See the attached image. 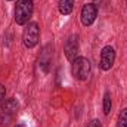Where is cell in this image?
<instances>
[{"mask_svg": "<svg viewBox=\"0 0 127 127\" xmlns=\"http://www.w3.org/2000/svg\"><path fill=\"white\" fill-rule=\"evenodd\" d=\"M4 96H6V89H4L3 84H0V108H1V105L4 102Z\"/></svg>", "mask_w": 127, "mask_h": 127, "instance_id": "7c38bea8", "label": "cell"}, {"mask_svg": "<svg viewBox=\"0 0 127 127\" xmlns=\"http://www.w3.org/2000/svg\"><path fill=\"white\" fill-rule=\"evenodd\" d=\"M102 3V0H93V4H96V6H99Z\"/></svg>", "mask_w": 127, "mask_h": 127, "instance_id": "5bb4252c", "label": "cell"}, {"mask_svg": "<svg viewBox=\"0 0 127 127\" xmlns=\"http://www.w3.org/2000/svg\"><path fill=\"white\" fill-rule=\"evenodd\" d=\"M7 1H12V0H7Z\"/></svg>", "mask_w": 127, "mask_h": 127, "instance_id": "2e32d148", "label": "cell"}, {"mask_svg": "<svg viewBox=\"0 0 127 127\" xmlns=\"http://www.w3.org/2000/svg\"><path fill=\"white\" fill-rule=\"evenodd\" d=\"M111 106H112V102H111V95L109 92H106L103 95V114L108 115L111 112Z\"/></svg>", "mask_w": 127, "mask_h": 127, "instance_id": "30bf717a", "label": "cell"}, {"mask_svg": "<svg viewBox=\"0 0 127 127\" xmlns=\"http://www.w3.org/2000/svg\"><path fill=\"white\" fill-rule=\"evenodd\" d=\"M52 56H53V47L50 44L44 46L40 56H38V68L43 71V72H47L49 71V66H50V62H52Z\"/></svg>", "mask_w": 127, "mask_h": 127, "instance_id": "ba28073f", "label": "cell"}, {"mask_svg": "<svg viewBox=\"0 0 127 127\" xmlns=\"http://www.w3.org/2000/svg\"><path fill=\"white\" fill-rule=\"evenodd\" d=\"M18 108H19L18 100L13 97L3 102V105L0 108V124H1V127H7L13 123V120L18 114Z\"/></svg>", "mask_w": 127, "mask_h": 127, "instance_id": "6da1fadb", "label": "cell"}, {"mask_svg": "<svg viewBox=\"0 0 127 127\" xmlns=\"http://www.w3.org/2000/svg\"><path fill=\"white\" fill-rule=\"evenodd\" d=\"M32 10H34L32 0H18L15 7V22L18 25H25L31 18Z\"/></svg>", "mask_w": 127, "mask_h": 127, "instance_id": "7a4b0ae2", "label": "cell"}, {"mask_svg": "<svg viewBox=\"0 0 127 127\" xmlns=\"http://www.w3.org/2000/svg\"><path fill=\"white\" fill-rule=\"evenodd\" d=\"M117 127H127V108L120 111L118 120H117Z\"/></svg>", "mask_w": 127, "mask_h": 127, "instance_id": "8fae6325", "label": "cell"}, {"mask_svg": "<svg viewBox=\"0 0 127 127\" xmlns=\"http://www.w3.org/2000/svg\"><path fill=\"white\" fill-rule=\"evenodd\" d=\"M40 38V28L37 22H30L27 25V28L22 32V43L27 49H32L34 46H37Z\"/></svg>", "mask_w": 127, "mask_h": 127, "instance_id": "277c9868", "label": "cell"}, {"mask_svg": "<svg viewBox=\"0 0 127 127\" xmlns=\"http://www.w3.org/2000/svg\"><path fill=\"white\" fill-rule=\"evenodd\" d=\"M87 127H102V124H100L99 120H92V121L87 124Z\"/></svg>", "mask_w": 127, "mask_h": 127, "instance_id": "4fadbf2b", "label": "cell"}, {"mask_svg": "<svg viewBox=\"0 0 127 127\" xmlns=\"http://www.w3.org/2000/svg\"><path fill=\"white\" fill-rule=\"evenodd\" d=\"M96 16H97V6L93 3H87L81 7V13H80V19L81 24L84 27H90L95 22Z\"/></svg>", "mask_w": 127, "mask_h": 127, "instance_id": "5b68a950", "label": "cell"}, {"mask_svg": "<svg viewBox=\"0 0 127 127\" xmlns=\"http://www.w3.org/2000/svg\"><path fill=\"white\" fill-rule=\"evenodd\" d=\"M114 62H115V50H114V47L105 46L100 50V62H99V66L103 71H109L112 68Z\"/></svg>", "mask_w": 127, "mask_h": 127, "instance_id": "8992f818", "label": "cell"}, {"mask_svg": "<svg viewBox=\"0 0 127 127\" xmlns=\"http://www.w3.org/2000/svg\"><path fill=\"white\" fill-rule=\"evenodd\" d=\"M90 71H92V64L87 58L78 56L72 61V75L77 80H80V81L87 80L90 75Z\"/></svg>", "mask_w": 127, "mask_h": 127, "instance_id": "3957f363", "label": "cell"}, {"mask_svg": "<svg viewBox=\"0 0 127 127\" xmlns=\"http://www.w3.org/2000/svg\"><path fill=\"white\" fill-rule=\"evenodd\" d=\"M15 127H25V126H24V124H16Z\"/></svg>", "mask_w": 127, "mask_h": 127, "instance_id": "9a60e30c", "label": "cell"}, {"mask_svg": "<svg viewBox=\"0 0 127 127\" xmlns=\"http://www.w3.org/2000/svg\"><path fill=\"white\" fill-rule=\"evenodd\" d=\"M58 9L62 15H69L74 9V0H59Z\"/></svg>", "mask_w": 127, "mask_h": 127, "instance_id": "9c48e42d", "label": "cell"}, {"mask_svg": "<svg viewBox=\"0 0 127 127\" xmlns=\"http://www.w3.org/2000/svg\"><path fill=\"white\" fill-rule=\"evenodd\" d=\"M78 35L77 34H71L66 40H65V44H64V52H65V56L66 59L69 61H74L77 53H78Z\"/></svg>", "mask_w": 127, "mask_h": 127, "instance_id": "52a82bcc", "label": "cell"}, {"mask_svg": "<svg viewBox=\"0 0 127 127\" xmlns=\"http://www.w3.org/2000/svg\"><path fill=\"white\" fill-rule=\"evenodd\" d=\"M126 3H127V1H126Z\"/></svg>", "mask_w": 127, "mask_h": 127, "instance_id": "e0dca14e", "label": "cell"}]
</instances>
